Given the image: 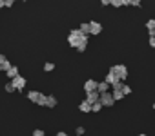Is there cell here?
<instances>
[{
  "label": "cell",
  "mask_w": 155,
  "mask_h": 136,
  "mask_svg": "<svg viewBox=\"0 0 155 136\" xmlns=\"http://www.w3.org/2000/svg\"><path fill=\"white\" fill-rule=\"evenodd\" d=\"M84 42H88V36H86V35H82L79 29H73V31L68 35V44H69L71 47H75V49L79 47L81 44H84Z\"/></svg>",
  "instance_id": "obj_1"
},
{
  "label": "cell",
  "mask_w": 155,
  "mask_h": 136,
  "mask_svg": "<svg viewBox=\"0 0 155 136\" xmlns=\"http://www.w3.org/2000/svg\"><path fill=\"white\" fill-rule=\"evenodd\" d=\"M110 73H113L119 80H124V78L128 76V67H126V65H122V63H119V65H113V67H111Z\"/></svg>",
  "instance_id": "obj_2"
},
{
  "label": "cell",
  "mask_w": 155,
  "mask_h": 136,
  "mask_svg": "<svg viewBox=\"0 0 155 136\" xmlns=\"http://www.w3.org/2000/svg\"><path fill=\"white\" fill-rule=\"evenodd\" d=\"M99 104H101L102 107H111V105L115 104L113 94H111V93H102V94H101V98H99Z\"/></svg>",
  "instance_id": "obj_3"
},
{
  "label": "cell",
  "mask_w": 155,
  "mask_h": 136,
  "mask_svg": "<svg viewBox=\"0 0 155 136\" xmlns=\"http://www.w3.org/2000/svg\"><path fill=\"white\" fill-rule=\"evenodd\" d=\"M11 85H13V87H15L17 91H22V89L26 87V78L18 75L17 78H13V80H11Z\"/></svg>",
  "instance_id": "obj_4"
},
{
  "label": "cell",
  "mask_w": 155,
  "mask_h": 136,
  "mask_svg": "<svg viewBox=\"0 0 155 136\" xmlns=\"http://www.w3.org/2000/svg\"><path fill=\"white\" fill-rule=\"evenodd\" d=\"M97 87H99V82H95V80H88V82L84 84V91H86V94H88V93H95Z\"/></svg>",
  "instance_id": "obj_5"
},
{
  "label": "cell",
  "mask_w": 155,
  "mask_h": 136,
  "mask_svg": "<svg viewBox=\"0 0 155 136\" xmlns=\"http://www.w3.org/2000/svg\"><path fill=\"white\" fill-rule=\"evenodd\" d=\"M102 33V26L99 22H90V35H101Z\"/></svg>",
  "instance_id": "obj_6"
},
{
  "label": "cell",
  "mask_w": 155,
  "mask_h": 136,
  "mask_svg": "<svg viewBox=\"0 0 155 136\" xmlns=\"http://www.w3.org/2000/svg\"><path fill=\"white\" fill-rule=\"evenodd\" d=\"M104 82H106L108 85H111V87H113V85H117V84H120V80H119L113 73H106V80H104Z\"/></svg>",
  "instance_id": "obj_7"
},
{
  "label": "cell",
  "mask_w": 155,
  "mask_h": 136,
  "mask_svg": "<svg viewBox=\"0 0 155 136\" xmlns=\"http://www.w3.org/2000/svg\"><path fill=\"white\" fill-rule=\"evenodd\" d=\"M40 98H42V93H38V91H29L28 93V100L33 102V104H38Z\"/></svg>",
  "instance_id": "obj_8"
},
{
  "label": "cell",
  "mask_w": 155,
  "mask_h": 136,
  "mask_svg": "<svg viewBox=\"0 0 155 136\" xmlns=\"http://www.w3.org/2000/svg\"><path fill=\"white\" fill-rule=\"evenodd\" d=\"M99 98H101V93H99V91H95V93H88V94H86V102H88V104H91V105H93V104H97V102H99Z\"/></svg>",
  "instance_id": "obj_9"
},
{
  "label": "cell",
  "mask_w": 155,
  "mask_h": 136,
  "mask_svg": "<svg viewBox=\"0 0 155 136\" xmlns=\"http://www.w3.org/2000/svg\"><path fill=\"white\" fill-rule=\"evenodd\" d=\"M11 67V63H9V60L4 56V54H0V71H6L8 73V69Z\"/></svg>",
  "instance_id": "obj_10"
},
{
  "label": "cell",
  "mask_w": 155,
  "mask_h": 136,
  "mask_svg": "<svg viewBox=\"0 0 155 136\" xmlns=\"http://www.w3.org/2000/svg\"><path fill=\"white\" fill-rule=\"evenodd\" d=\"M146 29H148L150 36H155V18L153 20H146Z\"/></svg>",
  "instance_id": "obj_11"
},
{
  "label": "cell",
  "mask_w": 155,
  "mask_h": 136,
  "mask_svg": "<svg viewBox=\"0 0 155 136\" xmlns=\"http://www.w3.org/2000/svg\"><path fill=\"white\" fill-rule=\"evenodd\" d=\"M6 75H8L11 80H13V78H17V76H18V67H17V65H11L9 69H8V73H6Z\"/></svg>",
  "instance_id": "obj_12"
},
{
  "label": "cell",
  "mask_w": 155,
  "mask_h": 136,
  "mask_svg": "<svg viewBox=\"0 0 155 136\" xmlns=\"http://www.w3.org/2000/svg\"><path fill=\"white\" fill-rule=\"evenodd\" d=\"M79 109H81L82 113H90V111H91V104H88V102L84 100V102H81V105H79Z\"/></svg>",
  "instance_id": "obj_13"
},
{
  "label": "cell",
  "mask_w": 155,
  "mask_h": 136,
  "mask_svg": "<svg viewBox=\"0 0 155 136\" xmlns=\"http://www.w3.org/2000/svg\"><path fill=\"white\" fill-rule=\"evenodd\" d=\"M79 31H81L82 35H86V36H88V35H90V24H86V22H84V24H81Z\"/></svg>",
  "instance_id": "obj_14"
},
{
  "label": "cell",
  "mask_w": 155,
  "mask_h": 136,
  "mask_svg": "<svg viewBox=\"0 0 155 136\" xmlns=\"http://www.w3.org/2000/svg\"><path fill=\"white\" fill-rule=\"evenodd\" d=\"M108 87H110V85H108L106 82H99V87H97V91L102 94V93H108Z\"/></svg>",
  "instance_id": "obj_15"
},
{
  "label": "cell",
  "mask_w": 155,
  "mask_h": 136,
  "mask_svg": "<svg viewBox=\"0 0 155 136\" xmlns=\"http://www.w3.org/2000/svg\"><path fill=\"white\" fill-rule=\"evenodd\" d=\"M57 105V98L55 96H48V100H46V107H55Z\"/></svg>",
  "instance_id": "obj_16"
},
{
  "label": "cell",
  "mask_w": 155,
  "mask_h": 136,
  "mask_svg": "<svg viewBox=\"0 0 155 136\" xmlns=\"http://www.w3.org/2000/svg\"><path fill=\"white\" fill-rule=\"evenodd\" d=\"M53 69H55V63H53V62H46V63H44V71L49 73V71H53Z\"/></svg>",
  "instance_id": "obj_17"
},
{
  "label": "cell",
  "mask_w": 155,
  "mask_h": 136,
  "mask_svg": "<svg viewBox=\"0 0 155 136\" xmlns=\"http://www.w3.org/2000/svg\"><path fill=\"white\" fill-rule=\"evenodd\" d=\"M110 6H113V8H120V6H122V0H110Z\"/></svg>",
  "instance_id": "obj_18"
},
{
  "label": "cell",
  "mask_w": 155,
  "mask_h": 136,
  "mask_svg": "<svg viewBox=\"0 0 155 136\" xmlns=\"http://www.w3.org/2000/svg\"><path fill=\"white\" fill-rule=\"evenodd\" d=\"M122 93H124V96H126V94H130V93H131V87H130V85H126V84H122Z\"/></svg>",
  "instance_id": "obj_19"
},
{
  "label": "cell",
  "mask_w": 155,
  "mask_h": 136,
  "mask_svg": "<svg viewBox=\"0 0 155 136\" xmlns=\"http://www.w3.org/2000/svg\"><path fill=\"white\" fill-rule=\"evenodd\" d=\"M101 109H102V105H101V104H99V102H97V104H93V105H91V111H93V113H99V111H101Z\"/></svg>",
  "instance_id": "obj_20"
},
{
  "label": "cell",
  "mask_w": 155,
  "mask_h": 136,
  "mask_svg": "<svg viewBox=\"0 0 155 136\" xmlns=\"http://www.w3.org/2000/svg\"><path fill=\"white\" fill-rule=\"evenodd\" d=\"M33 136H46V132L42 129H37V131H33Z\"/></svg>",
  "instance_id": "obj_21"
},
{
  "label": "cell",
  "mask_w": 155,
  "mask_h": 136,
  "mask_svg": "<svg viewBox=\"0 0 155 136\" xmlns=\"http://www.w3.org/2000/svg\"><path fill=\"white\" fill-rule=\"evenodd\" d=\"M75 132L79 134V136H82V134L86 132V129H84V127H77V129H75Z\"/></svg>",
  "instance_id": "obj_22"
},
{
  "label": "cell",
  "mask_w": 155,
  "mask_h": 136,
  "mask_svg": "<svg viewBox=\"0 0 155 136\" xmlns=\"http://www.w3.org/2000/svg\"><path fill=\"white\" fill-rule=\"evenodd\" d=\"M6 91H8V93H13V91H15V87L11 85V82H9V84H6Z\"/></svg>",
  "instance_id": "obj_23"
},
{
  "label": "cell",
  "mask_w": 155,
  "mask_h": 136,
  "mask_svg": "<svg viewBox=\"0 0 155 136\" xmlns=\"http://www.w3.org/2000/svg\"><path fill=\"white\" fill-rule=\"evenodd\" d=\"M46 100H48V96H46V94H42V98H40L38 105H46Z\"/></svg>",
  "instance_id": "obj_24"
},
{
  "label": "cell",
  "mask_w": 155,
  "mask_h": 136,
  "mask_svg": "<svg viewBox=\"0 0 155 136\" xmlns=\"http://www.w3.org/2000/svg\"><path fill=\"white\" fill-rule=\"evenodd\" d=\"M148 44H150V47H155V36H150Z\"/></svg>",
  "instance_id": "obj_25"
},
{
  "label": "cell",
  "mask_w": 155,
  "mask_h": 136,
  "mask_svg": "<svg viewBox=\"0 0 155 136\" xmlns=\"http://www.w3.org/2000/svg\"><path fill=\"white\" fill-rule=\"evenodd\" d=\"M130 6H135V8H139V6H140V2H139V0H130Z\"/></svg>",
  "instance_id": "obj_26"
},
{
  "label": "cell",
  "mask_w": 155,
  "mask_h": 136,
  "mask_svg": "<svg viewBox=\"0 0 155 136\" xmlns=\"http://www.w3.org/2000/svg\"><path fill=\"white\" fill-rule=\"evenodd\" d=\"M55 136H69V134H68V132H64V131H58Z\"/></svg>",
  "instance_id": "obj_27"
},
{
  "label": "cell",
  "mask_w": 155,
  "mask_h": 136,
  "mask_svg": "<svg viewBox=\"0 0 155 136\" xmlns=\"http://www.w3.org/2000/svg\"><path fill=\"white\" fill-rule=\"evenodd\" d=\"M4 2H6V8H11L13 6V0H4Z\"/></svg>",
  "instance_id": "obj_28"
},
{
  "label": "cell",
  "mask_w": 155,
  "mask_h": 136,
  "mask_svg": "<svg viewBox=\"0 0 155 136\" xmlns=\"http://www.w3.org/2000/svg\"><path fill=\"white\" fill-rule=\"evenodd\" d=\"M4 6H6V2H4V0H0V9H2Z\"/></svg>",
  "instance_id": "obj_29"
},
{
  "label": "cell",
  "mask_w": 155,
  "mask_h": 136,
  "mask_svg": "<svg viewBox=\"0 0 155 136\" xmlns=\"http://www.w3.org/2000/svg\"><path fill=\"white\" fill-rule=\"evenodd\" d=\"M139 136H146V134H144V132H140V134H139Z\"/></svg>",
  "instance_id": "obj_30"
},
{
  "label": "cell",
  "mask_w": 155,
  "mask_h": 136,
  "mask_svg": "<svg viewBox=\"0 0 155 136\" xmlns=\"http://www.w3.org/2000/svg\"><path fill=\"white\" fill-rule=\"evenodd\" d=\"M153 109H155V102H153Z\"/></svg>",
  "instance_id": "obj_31"
}]
</instances>
